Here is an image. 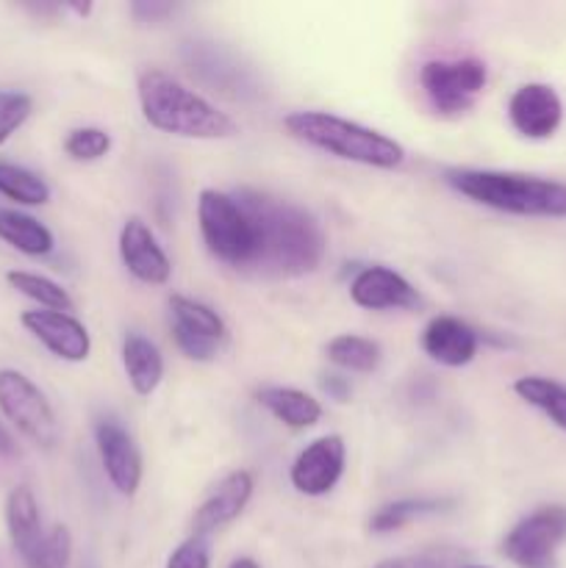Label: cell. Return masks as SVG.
<instances>
[{
    "instance_id": "obj_39",
    "label": "cell",
    "mask_w": 566,
    "mask_h": 568,
    "mask_svg": "<svg viewBox=\"0 0 566 568\" xmlns=\"http://www.w3.org/2000/svg\"><path fill=\"white\" fill-rule=\"evenodd\" d=\"M83 568H94V566H92V564H89V566H83Z\"/></svg>"
},
{
    "instance_id": "obj_3",
    "label": "cell",
    "mask_w": 566,
    "mask_h": 568,
    "mask_svg": "<svg viewBox=\"0 0 566 568\" xmlns=\"http://www.w3.org/2000/svg\"><path fill=\"white\" fill-rule=\"evenodd\" d=\"M444 181L466 200L516 216L566 220V183L503 170H447Z\"/></svg>"
},
{
    "instance_id": "obj_20",
    "label": "cell",
    "mask_w": 566,
    "mask_h": 568,
    "mask_svg": "<svg viewBox=\"0 0 566 568\" xmlns=\"http://www.w3.org/2000/svg\"><path fill=\"white\" fill-rule=\"evenodd\" d=\"M0 239L11 244L17 253L31 255V258L53 253L55 247L53 233H50L48 225H42L37 216L11 209H0Z\"/></svg>"
},
{
    "instance_id": "obj_35",
    "label": "cell",
    "mask_w": 566,
    "mask_h": 568,
    "mask_svg": "<svg viewBox=\"0 0 566 568\" xmlns=\"http://www.w3.org/2000/svg\"><path fill=\"white\" fill-rule=\"evenodd\" d=\"M17 455V444L11 438V433L6 430L3 422H0V458H14Z\"/></svg>"
},
{
    "instance_id": "obj_10",
    "label": "cell",
    "mask_w": 566,
    "mask_h": 568,
    "mask_svg": "<svg viewBox=\"0 0 566 568\" xmlns=\"http://www.w3.org/2000/svg\"><path fill=\"white\" fill-rule=\"evenodd\" d=\"M344 466H347V447L342 436H322L311 442L303 453L294 458L289 469V480L297 494L305 497H325L342 480Z\"/></svg>"
},
{
    "instance_id": "obj_33",
    "label": "cell",
    "mask_w": 566,
    "mask_h": 568,
    "mask_svg": "<svg viewBox=\"0 0 566 568\" xmlns=\"http://www.w3.org/2000/svg\"><path fill=\"white\" fill-rule=\"evenodd\" d=\"M175 11L172 3H159V0H137L131 3V14L137 22H161Z\"/></svg>"
},
{
    "instance_id": "obj_2",
    "label": "cell",
    "mask_w": 566,
    "mask_h": 568,
    "mask_svg": "<svg viewBox=\"0 0 566 568\" xmlns=\"http://www.w3.org/2000/svg\"><path fill=\"white\" fill-rule=\"evenodd\" d=\"M139 109L150 128L183 139H231L236 136V122L216 109L214 103L183 87L164 70H144L137 83Z\"/></svg>"
},
{
    "instance_id": "obj_25",
    "label": "cell",
    "mask_w": 566,
    "mask_h": 568,
    "mask_svg": "<svg viewBox=\"0 0 566 568\" xmlns=\"http://www.w3.org/2000/svg\"><path fill=\"white\" fill-rule=\"evenodd\" d=\"M6 281H9V286L17 288L22 297L33 300V303L44 311H61V314H70V311L75 308V303H72V297L67 294L64 286H59V283L50 281V277L37 275V272L11 270L9 275H6Z\"/></svg>"
},
{
    "instance_id": "obj_26",
    "label": "cell",
    "mask_w": 566,
    "mask_h": 568,
    "mask_svg": "<svg viewBox=\"0 0 566 568\" xmlns=\"http://www.w3.org/2000/svg\"><path fill=\"white\" fill-rule=\"evenodd\" d=\"M0 194L20 205H44L50 200V186L37 172L0 161Z\"/></svg>"
},
{
    "instance_id": "obj_18",
    "label": "cell",
    "mask_w": 566,
    "mask_h": 568,
    "mask_svg": "<svg viewBox=\"0 0 566 568\" xmlns=\"http://www.w3.org/2000/svg\"><path fill=\"white\" fill-rule=\"evenodd\" d=\"M122 366L125 377L139 397H150L164 377V355L142 333H128L122 342Z\"/></svg>"
},
{
    "instance_id": "obj_19",
    "label": "cell",
    "mask_w": 566,
    "mask_h": 568,
    "mask_svg": "<svg viewBox=\"0 0 566 568\" xmlns=\"http://www.w3.org/2000/svg\"><path fill=\"white\" fill-rule=\"evenodd\" d=\"M261 408L270 410L277 422H283L292 430H305L314 427L322 419V405L320 399L311 397L303 388L292 386H266L255 394Z\"/></svg>"
},
{
    "instance_id": "obj_12",
    "label": "cell",
    "mask_w": 566,
    "mask_h": 568,
    "mask_svg": "<svg viewBox=\"0 0 566 568\" xmlns=\"http://www.w3.org/2000/svg\"><path fill=\"white\" fill-rule=\"evenodd\" d=\"M22 327L37 338L39 344L50 349L55 358L70 361V364H81L92 353V336H89L87 325L75 320L72 314H61V311H26L20 316Z\"/></svg>"
},
{
    "instance_id": "obj_7",
    "label": "cell",
    "mask_w": 566,
    "mask_h": 568,
    "mask_svg": "<svg viewBox=\"0 0 566 568\" xmlns=\"http://www.w3.org/2000/svg\"><path fill=\"white\" fill-rule=\"evenodd\" d=\"M488 70L475 55L464 59H431L420 70V87L438 114H464L486 89Z\"/></svg>"
},
{
    "instance_id": "obj_24",
    "label": "cell",
    "mask_w": 566,
    "mask_h": 568,
    "mask_svg": "<svg viewBox=\"0 0 566 568\" xmlns=\"http://www.w3.org/2000/svg\"><path fill=\"white\" fill-rule=\"evenodd\" d=\"M325 355L333 366L344 372H358V375L375 372L383 361L381 344L366 336H355V333H342V336L331 338Z\"/></svg>"
},
{
    "instance_id": "obj_29",
    "label": "cell",
    "mask_w": 566,
    "mask_h": 568,
    "mask_svg": "<svg viewBox=\"0 0 566 568\" xmlns=\"http://www.w3.org/2000/svg\"><path fill=\"white\" fill-rule=\"evenodd\" d=\"M72 560V536L64 525H55L44 536L42 549H39L37 560L26 568H70Z\"/></svg>"
},
{
    "instance_id": "obj_13",
    "label": "cell",
    "mask_w": 566,
    "mask_h": 568,
    "mask_svg": "<svg viewBox=\"0 0 566 568\" xmlns=\"http://www.w3.org/2000/svg\"><path fill=\"white\" fill-rule=\"evenodd\" d=\"M120 258L125 270L148 286H164L172 275V261L142 216H131L120 231Z\"/></svg>"
},
{
    "instance_id": "obj_17",
    "label": "cell",
    "mask_w": 566,
    "mask_h": 568,
    "mask_svg": "<svg viewBox=\"0 0 566 568\" xmlns=\"http://www.w3.org/2000/svg\"><path fill=\"white\" fill-rule=\"evenodd\" d=\"M6 527H9V538L14 552L26 566L37 560L39 549L44 544V527L42 516H39V503L28 486H14L6 497Z\"/></svg>"
},
{
    "instance_id": "obj_34",
    "label": "cell",
    "mask_w": 566,
    "mask_h": 568,
    "mask_svg": "<svg viewBox=\"0 0 566 568\" xmlns=\"http://www.w3.org/2000/svg\"><path fill=\"white\" fill-rule=\"evenodd\" d=\"M322 388H325L327 394H333L336 399H342V403L350 397L347 381H342L338 375H327V381H322Z\"/></svg>"
},
{
    "instance_id": "obj_16",
    "label": "cell",
    "mask_w": 566,
    "mask_h": 568,
    "mask_svg": "<svg viewBox=\"0 0 566 568\" xmlns=\"http://www.w3.org/2000/svg\"><path fill=\"white\" fill-rule=\"evenodd\" d=\"M481 347L475 327L466 325L458 316H433L422 331V349L431 361L447 366V369H461L472 364Z\"/></svg>"
},
{
    "instance_id": "obj_31",
    "label": "cell",
    "mask_w": 566,
    "mask_h": 568,
    "mask_svg": "<svg viewBox=\"0 0 566 568\" xmlns=\"http://www.w3.org/2000/svg\"><path fill=\"white\" fill-rule=\"evenodd\" d=\"M164 568H211L209 541L200 536H189L186 541L172 549Z\"/></svg>"
},
{
    "instance_id": "obj_23",
    "label": "cell",
    "mask_w": 566,
    "mask_h": 568,
    "mask_svg": "<svg viewBox=\"0 0 566 568\" xmlns=\"http://www.w3.org/2000/svg\"><path fill=\"white\" fill-rule=\"evenodd\" d=\"M514 394L530 408L542 410L555 427L566 433V386L544 375H525L514 381Z\"/></svg>"
},
{
    "instance_id": "obj_32",
    "label": "cell",
    "mask_w": 566,
    "mask_h": 568,
    "mask_svg": "<svg viewBox=\"0 0 566 568\" xmlns=\"http://www.w3.org/2000/svg\"><path fill=\"white\" fill-rule=\"evenodd\" d=\"M172 338H175V347L186 355L189 361H211L220 353V344L209 342L203 336H194V333L181 331V327H172Z\"/></svg>"
},
{
    "instance_id": "obj_11",
    "label": "cell",
    "mask_w": 566,
    "mask_h": 568,
    "mask_svg": "<svg viewBox=\"0 0 566 568\" xmlns=\"http://www.w3.org/2000/svg\"><path fill=\"white\" fill-rule=\"evenodd\" d=\"M508 120L519 136L549 139L564 122V103L549 83H522L508 100Z\"/></svg>"
},
{
    "instance_id": "obj_1",
    "label": "cell",
    "mask_w": 566,
    "mask_h": 568,
    "mask_svg": "<svg viewBox=\"0 0 566 568\" xmlns=\"http://www.w3.org/2000/svg\"><path fill=\"white\" fill-rule=\"evenodd\" d=\"M236 197L255 227L250 270L266 277H303L322 264L327 239L311 211L255 189H239Z\"/></svg>"
},
{
    "instance_id": "obj_15",
    "label": "cell",
    "mask_w": 566,
    "mask_h": 568,
    "mask_svg": "<svg viewBox=\"0 0 566 568\" xmlns=\"http://www.w3.org/2000/svg\"><path fill=\"white\" fill-rule=\"evenodd\" d=\"M350 300L358 308L366 311H397V308H414L420 303L416 288L405 281L400 272L388 270V266L372 264L358 270V275L350 283Z\"/></svg>"
},
{
    "instance_id": "obj_5",
    "label": "cell",
    "mask_w": 566,
    "mask_h": 568,
    "mask_svg": "<svg viewBox=\"0 0 566 568\" xmlns=\"http://www.w3.org/2000/svg\"><path fill=\"white\" fill-rule=\"evenodd\" d=\"M198 227L205 250L233 270H250L255 258V227L236 194L203 189L198 194Z\"/></svg>"
},
{
    "instance_id": "obj_38",
    "label": "cell",
    "mask_w": 566,
    "mask_h": 568,
    "mask_svg": "<svg viewBox=\"0 0 566 568\" xmlns=\"http://www.w3.org/2000/svg\"><path fill=\"white\" fill-rule=\"evenodd\" d=\"M458 568H488V566H472V564H466V566H458Z\"/></svg>"
},
{
    "instance_id": "obj_30",
    "label": "cell",
    "mask_w": 566,
    "mask_h": 568,
    "mask_svg": "<svg viewBox=\"0 0 566 568\" xmlns=\"http://www.w3.org/2000/svg\"><path fill=\"white\" fill-rule=\"evenodd\" d=\"M461 552L458 549H427V552L400 555V558H386L372 568H458Z\"/></svg>"
},
{
    "instance_id": "obj_21",
    "label": "cell",
    "mask_w": 566,
    "mask_h": 568,
    "mask_svg": "<svg viewBox=\"0 0 566 568\" xmlns=\"http://www.w3.org/2000/svg\"><path fill=\"white\" fill-rule=\"evenodd\" d=\"M444 508H453V499H436V497L394 499V503L381 505V508L372 514L370 530L377 532V536H386V532L403 530V527H408L411 521L416 519L444 514Z\"/></svg>"
},
{
    "instance_id": "obj_36",
    "label": "cell",
    "mask_w": 566,
    "mask_h": 568,
    "mask_svg": "<svg viewBox=\"0 0 566 568\" xmlns=\"http://www.w3.org/2000/svg\"><path fill=\"white\" fill-rule=\"evenodd\" d=\"M228 568H261V566L255 564L253 558H236V560H231V566Z\"/></svg>"
},
{
    "instance_id": "obj_14",
    "label": "cell",
    "mask_w": 566,
    "mask_h": 568,
    "mask_svg": "<svg viewBox=\"0 0 566 568\" xmlns=\"http://www.w3.org/2000/svg\"><path fill=\"white\" fill-rule=\"evenodd\" d=\"M253 488L255 480L247 469H236L222 477L214 486V491L203 499L198 514H194L192 536L209 538L211 532L236 521L250 505V499H253Z\"/></svg>"
},
{
    "instance_id": "obj_9",
    "label": "cell",
    "mask_w": 566,
    "mask_h": 568,
    "mask_svg": "<svg viewBox=\"0 0 566 568\" xmlns=\"http://www.w3.org/2000/svg\"><path fill=\"white\" fill-rule=\"evenodd\" d=\"M94 447H98L100 466L114 491L122 497H137L144 475L142 449H139L137 438L114 416H103L94 422Z\"/></svg>"
},
{
    "instance_id": "obj_6",
    "label": "cell",
    "mask_w": 566,
    "mask_h": 568,
    "mask_svg": "<svg viewBox=\"0 0 566 568\" xmlns=\"http://www.w3.org/2000/svg\"><path fill=\"white\" fill-rule=\"evenodd\" d=\"M566 547V505H542L522 516L503 538V555L516 568H558Z\"/></svg>"
},
{
    "instance_id": "obj_28",
    "label": "cell",
    "mask_w": 566,
    "mask_h": 568,
    "mask_svg": "<svg viewBox=\"0 0 566 568\" xmlns=\"http://www.w3.org/2000/svg\"><path fill=\"white\" fill-rule=\"evenodd\" d=\"M33 111L31 94L14 92V89H0V144L9 142Z\"/></svg>"
},
{
    "instance_id": "obj_27",
    "label": "cell",
    "mask_w": 566,
    "mask_h": 568,
    "mask_svg": "<svg viewBox=\"0 0 566 568\" xmlns=\"http://www.w3.org/2000/svg\"><path fill=\"white\" fill-rule=\"evenodd\" d=\"M109 150H111V133L103 131V128H94V125L75 128V131L67 133L64 139V153L70 155L72 161H83V164L105 159Z\"/></svg>"
},
{
    "instance_id": "obj_22",
    "label": "cell",
    "mask_w": 566,
    "mask_h": 568,
    "mask_svg": "<svg viewBox=\"0 0 566 568\" xmlns=\"http://www.w3.org/2000/svg\"><path fill=\"white\" fill-rule=\"evenodd\" d=\"M170 311H172V327H181V331L194 333V336H203L214 344L228 342V325L220 314H216L211 305L200 303V300L183 297V294H172L170 297Z\"/></svg>"
},
{
    "instance_id": "obj_4",
    "label": "cell",
    "mask_w": 566,
    "mask_h": 568,
    "mask_svg": "<svg viewBox=\"0 0 566 568\" xmlns=\"http://www.w3.org/2000/svg\"><path fill=\"white\" fill-rule=\"evenodd\" d=\"M283 128L297 142L353 164L394 170L405 161V148L397 139L327 111H292L283 120Z\"/></svg>"
},
{
    "instance_id": "obj_37",
    "label": "cell",
    "mask_w": 566,
    "mask_h": 568,
    "mask_svg": "<svg viewBox=\"0 0 566 568\" xmlns=\"http://www.w3.org/2000/svg\"><path fill=\"white\" fill-rule=\"evenodd\" d=\"M67 9H70V11H75L78 17H89V11H92V6H89V3H83V6H78V3H70V6H67Z\"/></svg>"
},
{
    "instance_id": "obj_8",
    "label": "cell",
    "mask_w": 566,
    "mask_h": 568,
    "mask_svg": "<svg viewBox=\"0 0 566 568\" xmlns=\"http://www.w3.org/2000/svg\"><path fill=\"white\" fill-rule=\"evenodd\" d=\"M0 410L37 447L59 444V422L42 388L17 369H0Z\"/></svg>"
}]
</instances>
